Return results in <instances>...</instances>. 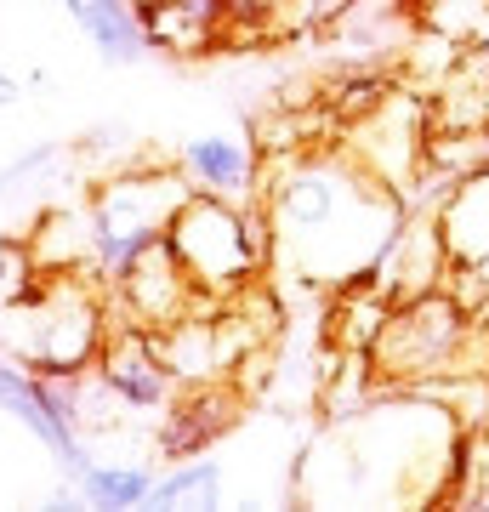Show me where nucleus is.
I'll use <instances>...</instances> for the list:
<instances>
[{"mask_svg": "<svg viewBox=\"0 0 489 512\" xmlns=\"http://www.w3.org/2000/svg\"><path fill=\"white\" fill-rule=\"evenodd\" d=\"M262 211L273 228V262H285L302 285L336 291L376 268L381 245L399 234L410 205L347 148H302L273 160Z\"/></svg>", "mask_w": 489, "mask_h": 512, "instance_id": "1", "label": "nucleus"}, {"mask_svg": "<svg viewBox=\"0 0 489 512\" xmlns=\"http://www.w3.org/2000/svg\"><path fill=\"white\" fill-rule=\"evenodd\" d=\"M109 336V285L74 268V274H35L6 302V336L0 348L35 376L86 370Z\"/></svg>", "mask_w": 489, "mask_h": 512, "instance_id": "2", "label": "nucleus"}, {"mask_svg": "<svg viewBox=\"0 0 489 512\" xmlns=\"http://www.w3.org/2000/svg\"><path fill=\"white\" fill-rule=\"evenodd\" d=\"M370 376L381 387H427L461 370H489V325L472 319L444 285L393 302L381 336L370 342Z\"/></svg>", "mask_w": 489, "mask_h": 512, "instance_id": "3", "label": "nucleus"}, {"mask_svg": "<svg viewBox=\"0 0 489 512\" xmlns=\"http://www.w3.org/2000/svg\"><path fill=\"white\" fill-rule=\"evenodd\" d=\"M165 245L194 279V291L228 302L273 268V228L262 200H222V194H188L165 228Z\"/></svg>", "mask_w": 489, "mask_h": 512, "instance_id": "4", "label": "nucleus"}, {"mask_svg": "<svg viewBox=\"0 0 489 512\" xmlns=\"http://www.w3.org/2000/svg\"><path fill=\"white\" fill-rule=\"evenodd\" d=\"M194 194V183L182 177V165H143V171H120L91 194L86 222H91V268L103 285L126 274L131 262L160 245L177 205Z\"/></svg>", "mask_w": 489, "mask_h": 512, "instance_id": "5", "label": "nucleus"}, {"mask_svg": "<svg viewBox=\"0 0 489 512\" xmlns=\"http://www.w3.org/2000/svg\"><path fill=\"white\" fill-rule=\"evenodd\" d=\"M347 154L381 177L387 188H416L421 165H427V143H433V103L416 92H387L381 103H370L364 114H353L342 126Z\"/></svg>", "mask_w": 489, "mask_h": 512, "instance_id": "6", "label": "nucleus"}, {"mask_svg": "<svg viewBox=\"0 0 489 512\" xmlns=\"http://www.w3.org/2000/svg\"><path fill=\"white\" fill-rule=\"evenodd\" d=\"M421 35L416 0H347L342 18L325 23V46L336 69H387Z\"/></svg>", "mask_w": 489, "mask_h": 512, "instance_id": "7", "label": "nucleus"}, {"mask_svg": "<svg viewBox=\"0 0 489 512\" xmlns=\"http://www.w3.org/2000/svg\"><path fill=\"white\" fill-rule=\"evenodd\" d=\"M109 302L120 308V319L137 330H165V325H177L182 313H194L205 308L211 296L194 291V279L182 274V262L171 256V245H148L137 262H131L126 274L109 285Z\"/></svg>", "mask_w": 489, "mask_h": 512, "instance_id": "8", "label": "nucleus"}, {"mask_svg": "<svg viewBox=\"0 0 489 512\" xmlns=\"http://www.w3.org/2000/svg\"><path fill=\"white\" fill-rule=\"evenodd\" d=\"M245 410L239 399V382H200V387H177L171 404L160 410V456L182 461V456H205L211 444L228 433Z\"/></svg>", "mask_w": 489, "mask_h": 512, "instance_id": "9", "label": "nucleus"}, {"mask_svg": "<svg viewBox=\"0 0 489 512\" xmlns=\"http://www.w3.org/2000/svg\"><path fill=\"white\" fill-rule=\"evenodd\" d=\"M444 268H450V256H444L433 211H404L399 234L381 245L370 279H376L393 302H410V296H421V291H438V285H444Z\"/></svg>", "mask_w": 489, "mask_h": 512, "instance_id": "10", "label": "nucleus"}, {"mask_svg": "<svg viewBox=\"0 0 489 512\" xmlns=\"http://www.w3.org/2000/svg\"><path fill=\"white\" fill-rule=\"evenodd\" d=\"M433 222H438L450 268L489 274V160L450 177V188L433 200Z\"/></svg>", "mask_w": 489, "mask_h": 512, "instance_id": "11", "label": "nucleus"}, {"mask_svg": "<svg viewBox=\"0 0 489 512\" xmlns=\"http://www.w3.org/2000/svg\"><path fill=\"white\" fill-rule=\"evenodd\" d=\"M182 177L200 188V194H222V200H251L256 183V143L239 137H188L182 143Z\"/></svg>", "mask_w": 489, "mask_h": 512, "instance_id": "12", "label": "nucleus"}, {"mask_svg": "<svg viewBox=\"0 0 489 512\" xmlns=\"http://www.w3.org/2000/svg\"><path fill=\"white\" fill-rule=\"evenodd\" d=\"M387 313H393V296L381 291L370 274L336 285V302H330V342H336V353H370V342L387 325Z\"/></svg>", "mask_w": 489, "mask_h": 512, "instance_id": "13", "label": "nucleus"}, {"mask_svg": "<svg viewBox=\"0 0 489 512\" xmlns=\"http://www.w3.org/2000/svg\"><path fill=\"white\" fill-rule=\"evenodd\" d=\"M80 29L91 35V46L109 57V63H143L148 57V29H143V12L131 0H86L80 6Z\"/></svg>", "mask_w": 489, "mask_h": 512, "instance_id": "14", "label": "nucleus"}, {"mask_svg": "<svg viewBox=\"0 0 489 512\" xmlns=\"http://www.w3.org/2000/svg\"><path fill=\"white\" fill-rule=\"evenodd\" d=\"M182 501H194V507H222V467L217 461L182 456V461H171V473L154 478L148 507H182Z\"/></svg>", "mask_w": 489, "mask_h": 512, "instance_id": "15", "label": "nucleus"}, {"mask_svg": "<svg viewBox=\"0 0 489 512\" xmlns=\"http://www.w3.org/2000/svg\"><path fill=\"white\" fill-rule=\"evenodd\" d=\"M154 490L148 467H120V461H91L86 473L74 478V495L86 507H143Z\"/></svg>", "mask_w": 489, "mask_h": 512, "instance_id": "16", "label": "nucleus"}, {"mask_svg": "<svg viewBox=\"0 0 489 512\" xmlns=\"http://www.w3.org/2000/svg\"><path fill=\"white\" fill-rule=\"evenodd\" d=\"M416 18L427 23L433 35L467 46V40L489 23V0H416Z\"/></svg>", "mask_w": 489, "mask_h": 512, "instance_id": "17", "label": "nucleus"}, {"mask_svg": "<svg viewBox=\"0 0 489 512\" xmlns=\"http://www.w3.org/2000/svg\"><path fill=\"white\" fill-rule=\"evenodd\" d=\"M347 0H273L268 23L273 29H290V35H308V29H325L330 18H342Z\"/></svg>", "mask_w": 489, "mask_h": 512, "instance_id": "18", "label": "nucleus"}, {"mask_svg": "<svg viewBox=\"0 0 489 512\" xmlns=\"http://www.w3.org/2000/svg\"><path fill=\"white\" fill-rule=\"evenodd\" d=\"M57 148H63V143H35L29 154L6 160V165H0V194H12V188H23L29 177H35V171H46V165L57 160Z\"/></svg>", "mask_w": 489, "mask_h": 512, "instance_id": "19", "label": "nucleus"}, {"mask_svg": "<svg viewBox=\"0 0 489 512\" xmlns=\"http://www.w3.org/2000/svg\"><path fill=\"white\" fill-rule=\"evenodd\" d=\"M18 97H23V86H18V80H12V74H0V109H12Z\"/></svg>", "mask_w": 489, "mask_h": 512, "instance_id": "20", "label": "nucleus"}, {"mask_svg": "<svg viewBox=\"0 0 489 512\" xmlns=\"http://www.w3.org/2000/svg\"><path fill=\"white\" fill-rule=\"evenodd\" d=\"M131 6H137V12H148V6H160V0H131Z\"/></svg>", "mask_w": 489, "mask_h": 512, "instance_id": "21", "label": "nucleus"}]
</instances>
